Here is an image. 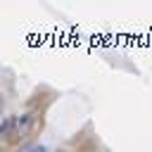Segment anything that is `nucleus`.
<instances>
[{
  "instance_id": "obj_1",
  "label": "nucleus",
  "mask_w": 152,
  "mask_h": 152,
  "mask_svg": "<svg viewBox=\"0 0 152 152\" xmlns=\"http://www.w3.org/2000/svg\"><path fill=\"white\" fill-rule=\"evenodd\" d=\"M31 124H33V114H24V116H19V119H17V133H19V135L26 133Z\"/></svg>"
},
{
  "instance_id": "obj_2",
  "label": "nucleus",
  "mask_w": 152,
  "mask_h": 152,
  "mask_svg": "<svg viewBox=\"0 0 152 152\" xmlns=\"http://www.w3.org/2000/svg\"><path fill=\"white\" fill-rule=\"evenodd\" d=\"M12 126H14V119H12V116H10V119H5V124H2V128H0V131H2V135H10Z\"/></svg>"
},
{
  "instance_id": "obj_3",
  "label": "nucleus",
  "mask_w": 152,
  "mask_h": 152,
  "mask_svg": "<svg viewBox=\"0 0 152 152\" xmlns=\"http://www.w3.org/2000/svg\"><path fill=\"white\" fill-rule=\"evenodd\" d=\"M21 152H45V147H43V145H33V147H26V150H21Z\"/></svg>"
}]
</instances>
